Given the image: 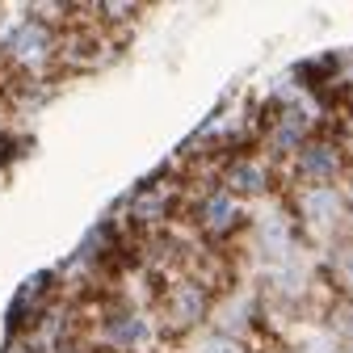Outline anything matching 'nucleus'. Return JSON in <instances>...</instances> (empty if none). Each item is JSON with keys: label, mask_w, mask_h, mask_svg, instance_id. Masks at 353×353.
<instances>
[{"label": "nucleus", "mask_w": 353, "mask_h": 353, "mask_svg": "<svg viewBox=\"0 0 353 353\" xmlns=\"http://www.w3.org/2000/svg\"><path fill=\"white\" fill-rule=\"evenodd\" d=\"M194 316H202V290L185 286V290H176V320L190 324Z\"/></svg>", "instance_id": "nucleus-9"}, {"label": "nucleus", "mask_w": 353, "mask_h": 353, "mask_svg": "<svg viewBox=\"0 0 353 353\" xmlns=\"http://www.w3.org/2000/svg\"><path fill=\"white\" fill-rule=\"evenodd\" d=\"M47 47H51V34H47V26H38V21L17 26L13 38H9V51H13L21 63H30V68H34L42 55H47Z\"/></svg>", "instance_id": "nucleus-2"}, {"label": "nucleus", "mask_w": 353, "mask_h": 353, "mask_svg": "<svg viewBox=\"0 0 353 353\" xmlns=\"http://www.w3.org/2000/svg\"><path fill=\"white\" fill-rule=\"evenodd\" d=\"M236 210H240L236 194H214V198H210V202L202 206V219H206V228L223 232L228 223H236Z\"/></svg>", "instance_id": "nucleus-5"}, {"label": "nucleus", "mask_w": 353, "mask_h": 353, "mask_svg": "<svg viewBox=\"0 0 353 353\" xmlns=\"http://www.w3.org/2000/svg\"><path fill=\"white\" fill-rule=\"evenodd\" d=\"M198 353H240V345L228 341V336H206V341L198 345Z\"/></svg>", "instance_id": "nucleus-11"}, {"label": "nucleus", "mask_w": 353, "mask_h": 353, "mask_svg": "<svg viewBox=\"0 0 353 353\" xmlns=\"http://www.w3.org/2000/svg\"><path fill=\"white\" fill-rule=\"evenodd\" d=\"M303 219H307L312 228L336 223V219H341V194L328 190V185H312V190L303 194Z\"/></svg>", "instance_id": "nucleus-1"}, {"label": "nucleus", "mask_w": 353, "mask_h": 353, "mask_svg": "<svg viewBox=\"0 0 353 353\" xmlns=\"http://www.w3.org/2000/svg\"><path fill=\"white\" fill-rule=\"evenodd\" d=\"M332 270H336L345 282H353V244H345V248L332 256Z\"/></svg>", "instance_id": "nucleus-10"}, {"label": "nucleus", "mask_w": 353, "mask_h": 353, "mask_svg": "<svg viewBox=\"0 0 353 353\" xmlns=\"http://www.w3.org/2000/svg\"><path fill=\"white\" fill-rule=\"evenodd\" d=\"M303 130H307V118H303L299 110H290V114L274 126V139H278V148H294V143L303 139Z\"/></svg>", "instance_id": "nucleus-8"}, {"label": "nucleus", "mask_w": 353, "mask_h": 353, "mask_svg": "<svg viewBox=\"0 0 353 353\" xmlns=\"http://www.w3.org/2000/svg\"><path fill=\"white\" fill-rule=\"evenodd\" d=\"M299 164H303V172H312V176H332L341 168V156H336L332 143H307L299 152Z\"/></svg>", "instance_id": "nucleus-4"}, {"label": "nucleus", "mask_w": 353, "mask_h": 353, "mask_svg": "<svg viewBox=\"0 0 353 353\" xmlns=\"http://www.w3.org/2000/svg\"><path fill=\"white\" fill-rule=\"evenodd\" d=\"M110 336L118 345H139V341H148V320L143 316H122V320L110 324Z\"/></svg>", "instance_id": "nucleus-6"}, {"label": "nucleus", "mask_w": 353, "mask_h": 353, "mask_svg": "<svg viewBox=\"0 0 353 353\" xmlns=\"http://www.w3.org/2000/svg\"><path fill=\"white\" fill-rule=\"evenodd\" d=\"M256 240H261V248L270 252L274 261H286V252H290V223H286V214L282 210H265L261 223H256Z\"/></svg>", "instance_id": "nucleus-3"}, {"label": "nucleus", "mask_w": 353, "mask_h": 353, "mask_svg": "<svg viewBox=\"0 0 353 353\" xmlns=\"http://www.w3.org/2000/svg\"><path fill=\"white\" fill-rule=\"evenodd\" d=\"M232 190L236 194H261L265 190V176H261V168L256 164H232Z\"/></svg>", "instance_id": "nucleus-7"}]
</instances>
